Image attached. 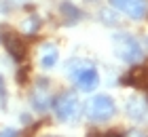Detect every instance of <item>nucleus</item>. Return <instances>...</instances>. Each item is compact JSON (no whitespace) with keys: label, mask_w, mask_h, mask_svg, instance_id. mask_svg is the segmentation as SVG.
I'll list each match as a JSON object with an SVG mask.
<instances>
[{"label":"nucleus","mask_w":148,"mask_h":137,"mask_svg":"<svg viewBox=\"0 0 148 137\" xmlns=\"http://www.w3.org/2000/svg\"><path fill=\"white\" fill-rule=\"evenodd\" d=\"M68 76L83 93H93L99 85V72L89 59H72L68 63Z\"/></svg>","instance_id":"1"},{"label":"nucleus","mask_w":148,"mask_h":137,"mask_svg":"<svg viewBox=\"0 0 148 137\" xmlns=\"http://www.w3.org/2000/svg\"><path fill=\"white\" fill-rule=\"evenodd\" d=\"M112 53L125 63H140L144 59V49L133 36L119 32L112 36Z\"/></svg>","instance_id":"2"},{"label":"nucleus","mask_w":148,"mask_h":137,"mask_svg":"<svg viewBox=\"0 0 148 137\" xmlns=\"http://www.w3.org/2000/svg\"><path fill=\"white\" fill-rule=\"evenodd\" d=\"M83 110H85L87 120L106 122V120H110L114 116V112H116V104H114V99L108 97V95H91V97L87 99Z\"/></svg>","instance_id":"3"},{"label":"nucleus","mask_w":148,"mask_h":137,"mask_svg":"<svg viewBox=\"0 0 148 137\" xmlns=\"http://www.w3.org/2000/svg\"><path fill=\"white\" fill-rule=\"evenodd\" d=\"M53 112L59 122H74L80 114V101L74 93L66 91L53 99Z\"/></svg>","instance_id":"4"},{"label":"nucleus","mask_w":148,"mask_h":137,"mask_svg":"<svg viewBox=\"0 0 148 137\" xmlns=\"http://www.w3.org/2000/svg\"><path fill=\"white\" fill-rule=\"evenodd\" d=\"M110 4L114 9L123 11L133 21H142L148 15V2L146 0H110Z\"/></svg>","instance_id":"5"},{"label":"nucleus","mask_w":148,"mask_h":137,"mask_svg":"<svg viewBox=\"0 0 148 137\" xmlns=\"http://www.w3.org/2000/svg\"><path fill=\"white\" fill-rule=\"evenodd\" d=\"M30 104L36 112H47L51 106V93H49V80L47 78H40L34 89H32V95H30Z\"/></svg>","instance_id":"6"},{"label":"nucleus","mask_w":148,"mask_h":137,"mask_svg":"<svg viewBox=\"0 0 148 137\" xmlns=\"http://www.w3.org/2000/svg\"><path fill=\"white\" fill-rule=\"evenodd\" d=\"M125 112L129 116L131 120L136 122H146L148 120V104L144 97H138V95H133V97L127 99L125 104Z\"/></svg>","instance_id":"7"},{"label":"nucleus","mask_w":148,"mask_h":137,"mask_svg":"<svg viewBox=\"0 0 148 137\" xmlns=\"http://www.w3.org/2000/svg\"><path fill=\"white\" fill-rule=\"evenodd\" d=\"M59 61V49L53 42H45L38 49V63L42 70H53Z\"/></svg>","instance_id":"8"},{"label":"nucleus","mask_w":148,"mask_h":137,"mask_svg":"<svg viewBox=\"0 0 148 137\" xmlns=\"http://www.w3.org/2000/svg\"><path fill=\"white\" fill-rule=\"evenodd\" d=\"M4 44H6V51H9V55H11L15 61H23V59H25V55H28V46L23 44L21 38H17V36H13V34H9V36L4 38Z\"/></svg>","instance_id":"9"},{"label":"nucleus","mask_w":148,"mask_h":137,"mask_svg":"<svg viewBox=\"0 0 148 137\" xmlns=\"http://www.w3.org/2000/svg\"><path fill=\"white\" fill-rule=\"evenodd\" d=\"M127 82H129L131 87H136V89L146 91V89H148V67L136 63V67L127 74Z\"/></svg>","instance_id":"10"},{"label":"nucleus","mask_w":148,"mask_h":137,"mask_svg":"<svg viewBox=\"0 0 148 137\" xmlns=\"http://www.w3.org/2000/svg\"><path fill=\"white\" fill-rule=\"evenodd\" d=\"M59 9H62V17H64V21L68 25H74L80 17H83V13H80L72 2H62V4H59Z\"/></svg>","instance_id":"11"},{"label":"nucleus","mask_w":148,"mask_h":137,"mask_svg":"<svg viewBox=\"0 0 148 137\" xmlns=\"http://www.w3.org/2000/svg\"><path fill=\"white\" fill-rule=\"evenodd\" d=\"M38 27H40V21H38V17H36V15H30V17L21 23L23 34H30V36H34V34L38 32Z\"/></svg>","instance_id":"12"},{"label":"nucleus","mask_w":148,"mask_h":137,"mask_svg":"<svg viewBox=\"0 0 148 137\" xmlns=\"http://www.w3.org/2000/svg\"><path fill=\"white\" fill-rule=\"evenodd\" d=\"M102 19H104L106 23H110V25H114V23L119 21V19H116V13L110 11V9H104V11H102Z\"/></svg>","instance_id":"13"},{"label":"nucleus","mask_w":148,"mask_h":137,"mask_svg":"<svg viewBox=\"0 0 148 137\" xmlns=\"http://www.w3.org/2000/svg\"><path fill=\"white\" fill-rule=\"evenodd\" d=\"M0 108L6 110V87H4V78L0 76Z\"/></svg>","instance_id":"14"},{"label":"nucleus","mask_w":148,"mask_h":137,"mask_svg":"<svg viewBox=\"0 0 148 137\" xmlns=\"http://www.w3.org/2000/svg\"><path fill=\"white\" fill-rule=\"evenodd\" d=\"M0 137H19V133L15 129H2V131H0Z\"/></svg>","instance_id":"15"},{"label":"nucleus","mask_w":148,"mask_h":137,"mask_svg":"<svg viewBox=\"0 0 148 137\" xmlns=\"http://www.w3.org/2000/svg\"><path fill=\"white\" fill-rule=\"evenodd\" d=\"M25 74H28V72H25V70H21V72H19V82H21V85H23V82H25Z\"/></svg>","instance_id":"16"},{"label":"nucleus","mask_w":148,"mask_h":137,"mask_svg":"<svg viewBox=\"0 0 148 137\" xmlns=\"http://www.w3.org/2000/svg\"><path fill=\"white\" fill-rule=\"evenodd\" d=\"M104 137H123V135H121V133H116V131H110V133H106Z\"/></svg>","instance_id":"17"},{"label":"nucleus","mask_w":148,"mask_h":137,"mask_svg":"<svg viewBox=\"0 0 148 137\" xmlns=\"http://www.w3.org/2000/svg\"><path fill=\"white\" fill-rule=\"evenodd\" d=\"M146 44H148V38H146Z\"/></svg>","instance_id":"18"}]
</instances>
